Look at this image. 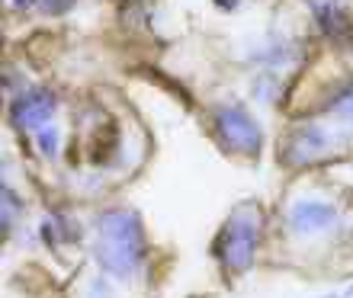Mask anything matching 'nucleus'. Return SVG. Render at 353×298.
Here are the masks:
<instances>
[{
    "mask_svg": "<svg viewBox=\"0 0 353 298\" xmlns=\"http://www.w3.org/2000/svg\"><path fill=\"white\" fill-rule=\"evenodd\" d=\"M87 298H112L110 282H106V279H93V282H90V292H87Z\"/></svg>",
    "mask_w": 353,
    "mask_h": 298,
    "instance_id": "obj_12",
    "label": "nucleus"
},
{
    "mask_svg": "<svg viewBox=\"0 0 353 298\" xmlns=\"http://www.w3.org/2000/svg\"><path fill=\"white\" fill-rule=\"evenodd\" d=\"M318 23H321V29H325L327 36H350V19H347V13L337 3H325V7H318Z\"/></svg>",
    "mask_w": 353,
    "mask_h": 298,
    "instance_id": "obj_7",
    "label": "nucleus"
},
{
    "mask_svg": "<svg viewBox=\"0 0 353 298\" xmlns=\"http://www.w3.org/2000/svg\"><path fill=\"white\" fill-rule=\"evenodd\" d=\"M331 298H341V295H331Z\"/></svg>",
    "mask_w": 353,
    "mask_h": 298,
    "instance_id": "obj_13",
    "label": "nucleus"
},
{
    "mask_svg": "<svg viewBox=\"0 0 353 298\" xmlns=\"http://www.w3.org/2000/svg\"><path fill=\"white\" fill-rule=\"evenodd\" d=\"M212 131L219 145L228 154H238V158H257L263 148V131L257 119L244 106H234V103L219 106L212 112Z\"/></svg>",
    "mask_w": 353,
    "mask_h": 298,
    "instance_id": "obj_3",
    "label": "nucleus"
},
{
    "mask_svg": "<svg viewBox=\"0 0 353 298\" xmlns=\"http://www.w3.org/2000/svg\"><path fill=\"white\" fill-rule=\"evenodd\" d=\"M261 231H263V209L248 199L228 215V222L222 224V231H219V237L212 244L219 266L225 273H232V276L251 270L257 247H261Z\"/></svg>",
    "mask_w": 353,
    "mask_h": 298,
    "instance_id": "obj_2",
    "label": "nucleus"
},
{
    "mask_svg": "<svg viewBox=\"0 0 353 298\" xmlns=\"http://www.w3.org/2000/svg\"><path fill=\"white\" fill-rule=\"evenodd\" d=\"M36 145H39V151L46 154V158H55L58 154V131L48 125V129H42L36 135Z\"/></svg>",
    "mask_w": 353,
    "mask_h": 298,
    "instance_id": "obj_10",
    "label": "nucleus"
},
{
    "mask_svg": "<svg viewBox=\"0 0 353 298\" xmlns=\"http://www.w3.org/2000/svg\"><path fill=\"white\" fill-rule=\"evenodd\" d=\"M331 119L341 129V135H353V90L337 94L331 103Z\"/></svg>",
    "mask_w": 353,
    "mask_h": 298,
    "instance_id": "obj_8",
    "label": "nucleus"
},
{
    "mask_svg": "<svg viewBox=\"0 0 353 298\" xmlns=\"http://www.w3.org/2000/svg\"><path fill=\"white\" fill-rule=\"evenodd\" d=\"M337 151V138L327 131L321 122H308L299 125L283 138V160L289 167H308V164H321Z\"/></svg>",
    "mask_w": 353,
    "mask_h": 298,
    "instance_id": "obj_4",
    "label": "nucleus"
},
{
    "mask_svg": "<svg viewBox=\"0 0 353 298\" xmlns=\"http://www.w3.org/2000/svg\"><path fill=\"white\" fill-rule=\"evenodd\" d=\"M55 94H48V90H29V94H23L19 100H13V122H17L19 129L32 131V135H39L42 129H48V122H52V116H55Z\"/></svg>",
    "mask_w": 353,
    "mask_h": 298,
    "instance_id": "obj_6",
    "label": "nucleus"
},
{
    "mask_svg": "<svg viewBox=\"0 0 353 298\" xmlns=\"http://www.w3.org/2000/svg\"><path fill=\"white\" fill-rule=\"evenodd\" d=\"M71 3H74V0H36V7L46 10V13H65Z\"/></svg>",
    "mask_w": 353,
    "mask_h": 298,
    "instance_id": "obj_11",
    "label": "nucleus"
},
{
    "mask_svg": "<svg viewBox=\"0 0 353 298\" xmlns=\"http://www.w3.org/2000/svg\"><path fill=\"white\" fill-rule=\"evenodd\" d=\"M286 224L299 237H318L337 228V209L325 199H299L289 205Z\"/></svg>",
    "mask_w": 353,
    "mask_h": 298,
    "instance_id": "obj_5",
    "label": "nucleus"
},
{
    "mask_svg": "<svg viewBox=\"0 0 353 298\" xmlns=\"http://www.w3.org/2000/svg\"><path fill=\"white\" fill-rule=\"evenodd\" d=\"M145 257V231L139 215L129 209H112L97 222V260L103 273L116 279H129Z\"/></svg>",
    "mask_w": 353,
    "mask_h": 298,
    "instance_id": "obj_1",
    "label": "nucleus"
},
{
    "mask_svg": "<svg viewBox=\"0 0 353 298\" xmlns=\"http://www.w3.org/2000/svg\"><path fill=\"white\" fill-rule=\"evenodd\" d=\"M3 231H10L13 224H17V218H19V199H17V193H10V189H3Z\"/></svg>",
    "mask_w": 353,
    "mask_h": 298,
    "instance_id": "obj_9",
    "label": "nucleus"
}]
</instances>
